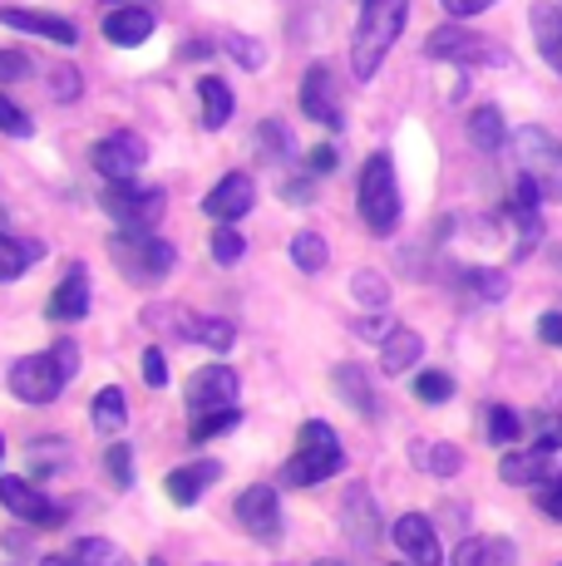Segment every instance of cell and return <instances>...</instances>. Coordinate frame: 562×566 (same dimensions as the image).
<instances>
[{
  "label": "cell",
  "mask_w": 562,
  "mask_h": 566,
  "mask_svg": "<svg viewBox=\"0 0 562 566\" xmlns=\"http://www.w3.org/2000/svg\"><path fill=\"white\" fill-rule=\"evenodd\" d=\"M351 296H355V306H365V311H391V281H385L381 271H355Z\"/></svg>",
  "instance_id": "f546056e"
},
{
  "label": "cell",
  "mask_w": 562,
  "mask_h": 566,
  "mask_svg": "<svg viewBox=\"0 0 562 566\" xmlns=\"http://www.w3.org/2000/svg\"><path fill=\"white\" fill-rule=\"evenodd\" d=\"M222 478V463H212V459H202V463H188V468H173V473L164 478V493L173 497V503H183V507H192L202 493H208L212 483Z\"/></svg>",
  "instance_id": "d6986e66"
},
{
  "label": "cell",
  "mask_w": 562,
  "mask_h": 566,
  "mask_svg": "<svg viewBox=\"0 0 562 566\" xmlns=\"http://www.w3.org/2000/svg\"><path fill=\"white\" fill-rule=\"evenodd\" d=\"M311 566H345V562H336V557H326V562H311Z\"/></svg>",
  "instance_id": "680465c9"
},
{
  "label": "cell",
  "mask_w": 562,
  "mask_h": 566,
  "mask_svg": "<svg viewBox=\"0 0 562 566\" xmlns=\"http://www.w3.org/2000/svg\"><path fill=\"white\" fill-rule=\"evenodd\" d=\"M291 261H296L306 276H316V271H326V261H331V247L321 242L316 232H296L291 237Z\"/></svg>",
  "instance_id": "d6a6232c"
},
{
  "label": "cell",
  "mask_w": 562,
  "mask_h": 566,
  "mask_svg": "<svg viewBox=\"0 0 562 566\" xmlns=\"http://www.w3.org/2000/svg\"><path fill=\"white\" fill-rule=\"evenodd\" d=\"M0 25L25 30V35H45V40H55V45H74V40H80L74 20L50 15V10H25V6H6L0 10Z\"/></svg>",
  "instance_id": "2e32d148"
},
{
  "label": "cell",
  "mask_w": 562,
  "mask_h": 566,
  "mask_svg": "<svg viewBox=\"0 0 562 566\" xmlns=\"http://www.w3.org/2000/svg\"><path fill=\"white\" fill-rule=\"evenodd\" d=\"M148 325H168V331H178L183 340L202 345V350L212 355H227L237 345V325L222 321V315H188V311H148L144 315Z\"/></svg>",
  "instance_id": "ba28073f"
},
{
  "label": "cell",
  "mask_w": 562,
  "mask_h": 566,
  "mask_svg": "<svg viewBox=\"0 0 562 566\" xmlns=\"http://www.w3.org/2000/svg\"><path fill=\"white\" fill-rule=\"evenodd\" d=\"M257 202V188L247 172H227V178L212 182V192L202 198V212L212 217V222H242L247 212H252Z\"/></svg>",
  "instance_id": "9a60e30c"
},
{
  "label": "cell",
  "mask_w": 562,
  "mask_h": 566,
  "mask_svg": "<svg viewBox=\"0 0 562 566\" xmlns=\"http://www.w3.org/2000/svg\"><path fill=\"white\" fill-rule=\"evenodd\" d=\"M222 50L237 60V70H252V74H257V70L267 64V45H257V40H252V35H242V30H227Z\"/></svg>",
  "instance_id": "74e56055"
},
{
  "label": "cell",
  "mask_w": 562,
  "mask_h": 566,
  "mask_svg": "<svg viewBox=\"0 0 562 566\" xmlns=\"http://www.w3.org/2000/svg\"><path fill=\"white\" fill-rule=\"evenodd\" d=\"M345 463V453H321V449H296L281 468V483L287 488H316L326 478H336Z\"/></svg>",
  "instance_id": "e0dca14e"
},
{
  "label": "cell",
  "mask_w": 562,
  "mask_h": 566,
  "mask_svg": "<svg viewBox=\"0 0 562 566\" xmlns=\"http://www.w3.org/2000/svg\"><path fill=\"white\" fill-rule=\"evenodd\" d=\"M508 547L499 537H464L459 552H454V566H503Z\"/></svg>",
  "instance_id": "f1b7e54d"
},
{
  "label": "cell",
  "mask_w": 562,
  "mask_h": 566,
  "mask_svg": "<svg viewBox=\"0 0 562 566\" xmlns=\"http://www.w3.org/2000/svg\"><path fill=\"white\" fill-rule=\"evenodd\" d=\"M409 20V0H361V20H355L351 40V74L361 84L375 80V70L385 64V54L395 50L399 30Z\"/></svg>",
  "instance_id": "6da1fadb"
},
{
  "label": "cell",
  "mask_w": 562,
  "mask_h": 566,
  "mask_svg": "<svg viewBox=\"0 0 562 566\" xmlns=\"http://www.w3.org/2000/svg\"><path fill=\"white\" fill-rule=\"evenodd\" d=\"M538 335H543V345H558V350H562V315L558 311L543 315V321H538Z\"/></svg>",
  "instance_id": "db71d44e"
},
{
  "label": "cell",
  "mask_w": 562,
  "mask_h": 566,
  "mask_svg": "<svg viewBox=\"0 0 562 566\" xmlns=\"http://www.w3.org/2000/svg\"><path fill=\"white\" fill-rule=\"evenodd\" d=\"M419 355H425V340H419L415 331H405V325H395V331L381 340V369L385 375H405V369H415Z\"/></svg>",
  "instance_id": "cb8c5ba5"
},
{
  "label": "cell",
  "mask_w": 562,
  "mask_h": 566,
  "mask_svg": "<svg viewBox=\"0 0 562 566\" xmlns=\"http://www.w3.org/2000/svg\"><path fill=\"white\" fill-rule=\"evenodd\" d=\"M361 222L375 237H391L399 222V188H395V163L385 154H371L361 168Z\"/></svg>",
  "instance_id": "3957f363"
},
{
  "label": "cell",
  "mask_w": 562,
  "mask_h": 566,
  "mask_svg": "<svg viewBox=\"0 0 562 566\" xmlns=\"http://www.w3.org/2000/svg\"><path fill=\"white\" fill-rule=\"evenodd\" d=\"M114 6H134V0H114Z\"/></svg>",
  "instance_id": "94428289"
},
{
  "label": "cell",
  "mask_w": 562,
  "mask_h": 566,
  "mask_svg": "<svg viewBox=\"0 0 562 566\" xmlns=\"http://www.w3.org/2000/svg\"><path fill=\"white\" fill-rule=\"evenodd\" d=\"M80 70H74V64H55V70H50V94H55V99H80Z\"/></svg>",
  "instance_id": "bcb514c9"
},
{
  "label": "cell",
  "mask_w": 562,
  "mask_h": 566,
  "mask_svg": "<svg viewBox=\"0 0 562 566\" xmlns=\"http://www.w3.org/2000/svg\"><path fill=\"white\" fill-rule=\"evenodd\" d=\"M331 168H336V148H331V144L311 148V172H316V178H326Z\"/></svg>",
  "instance_id": "f5cc1de1"
},
{
  "label": "cell",
  "mask_w": 562,
  "mask_h": 566,
  "mask_svg": "<svg viewBox=\"0 0 562 566\" xmlns=\"http://www.w3.org/2000/svg\"><path fill=\"white\" fill-rule=\"evenodd\" d=\"M242 252H247L242 232H237L232 222H222L218 232H212V261H218V266H232V261H242Z\"/></svg>",
  "instance_id": "60d3db41"
},
{
  "label": "cell",
  "mask_w": 562,
  "mask_h": 566,
  "mask_svg": "<svg viewBox=\"0 0 562 566\" xmlns=\"http://www.w3.org/2000/svg\"><path fill=\"white\" fill-rule=\"evenodd\" d=\"M483 423H489V429H483V433H489V443H499V449H503V443H513V439H523V429H528L523 413L508 409V405H493L489 413H483Z\"/></svg>",
  "instance_id": "e575fe53"
},
{
  "label": "cell",
  "mask_w": 562,
  "mask_h": 566,
  "mask_svg": "<svg viewBox=\"0 0 562 566\" xmlns=\"http://www.w3.org/2000/svg\"><path fill=\"white\" fill-rule=\"evenodd\" d=\"M0 459H6V439H0Z\"/></svg>",
  "instance_id": "6125c7cd"
},
{
  "label": "cell",
  "mask_w": 562,
  "mask_h": 566,
  "mask_svg": "<svg viewBox=\"0 0 562 566\" xmlns=\"http://www.w3.org/2000/svg\"><path fill=\"white\" fill-rule=\"evenodd\" d=\"M331 379H336V395L345 399V405H351L355 413H361V419H375V409H381V405H375V385H371V369H365V365H336V375H331Z\"/></svg>",
  "instance_id": "603a6c76"
},
{
  "label": "cell",
  "mask_w": 562,
  "mask_h": 566,
  "mask_svg": "<svg viewBox=\"0 0 562 566\" xmlns=\"http://www.w3.org/2000/svg\"><path fill=\"white\" fill-rule=\"evenodd\" d=\"M110 256L118 261V271H124L134 286H158V281H168V271L178 266V252H173L164 237L134 232V227H118L110 237Z\"/></svg>",
  "instance_id": "7a4b0ae2"
},
{
  "label": "cell",
  "mask_w": 562,
  "mask_h": 566,
  "mask_svg": "<svg viewBox=\"0 0 562 566\" xmlns=\"http://www.w3.org/2000/svg\"><path fill=\"white\" fill-rule=\"evenodd\" d=\"M148 566H168V562L164 557H148Z\"/></svg>",
  "instance_id": "91938a15"
},
{
  "label": "cell",
  "mask_w": 562,
  "mask_h": 566,
  "mask_svg": "<svg viewBox=\"0 0 562 566\" xmlns=\"http://www.w3.org/2000/svg\"><path fill=\"white\" fill-rule=\"evenodd\" d=\"M198 99H202V128H227V118H232V90H227V80L218 74H202L198 80Z\"/></svg>",
  "instance_id": "484cf974"
},
{
  "label": "cell",
  "mask_w": 562,
  "mask_h": 566,
  "mask_svg": "<svg viewBox=\"0 0 562 566\" xmlns=\"http://www.w3.org/2000/svg\"><path fill=\"white\" fill-rule=\"evenodd\" d=\"M100 202H104V212H110L118 227H134V232L158 227V222H164V212H168L164 188H144V182H134V178L110 182Z\"/></svg>",
  "instance_id": "5b68a950"
},
{
  "label": "cell",
  "mask_w": 562,
  "mask_h": 566,
  "mask_svg": "<svg viewBox=\"0 0 562 566\" xmlns=\"http://www.w3.org/2000/svg\"><path fill=\"white\" fill-rule=\"evenodd\" d=\"M415 399L419 405H449L454 399V379L445 369H419L415 375Z\"/></svg>",
  "instance_id": "f35d334b"
},
{
  "label": "cell",
  "mask_w": 562,
  "mask_h": 566,
  "mask_svg": "<svg viewBox=\"0 0 562 566\" xmlns=\"http://www.w3.org/2000/svg\"><path fill=\"white\" fill-rule=\"evenodd\" d=\"M148 35H154V15H148L144 6H124V10L104 15V40H110V45L134 50V45H148Z\"/></svg>",
  "instance_id": "7402d4cb"
},
{
  "label": "cell",
  "mask_w": 562,
  "mask_h": 566,
  "mask_svg": "<svg viewBox=\"0 0 562 566\" xmlns=\"http://www.w3.org/2000/svg\"><path fill=\"white\" fill-rule=\"evenodd\" d=\"M144 158H148V144L138 134H128V128H118V134H110V138H100V144H94V172H100L104 182L134 178V172L144 168Z\"/></svg>",
  "instance_id": "8fae6325"
},
{
  "label": "cell",
  "mask_w": 562,
  "mask_h": 566,
  "mask_svg": "<svg viewBox=\"0 0 562 566\" xmlns=\"http://www.w3.org/2000/svg\"><path fill=\"white\" fill-rule=\"evenodd\" d=\"M232 513H237V522H242L247 537H257V542H281V532H287V522H281V503H277V488H267V483L242 488V493H237V503H232Z\"/></svg>",
  "instance_id": "9c48e42d"
},
{
  "label": "cell",
  "mask_w": 562,
  "mask_h": 566,
  "mask_svg": "<svg viewBox=\"0 0 562 566\" xmlns=\"http://www.w3.org/2000/svg\"><path fill=\"white\" fill-rule=\"evenodd\" d=\"M439 6H445L454 20H473V15H483L493 0H439Z\"/></svg>",
  "instance_id": "f907efd6"
},
{
  "label": "cell",
  "mask_w": 562,
  "mask_h": 566,
  "mask_svg": "<svg viewBox=\"0 0 562 566\" xmlns=\"http://www.w3.org/2000/svg\"><path fill=\"white\" fill-rule=\"evenodd\" d=\"M104 473H110V483L118 493H128V488H134V449H128V443H110V449H104Z\"/></svg>",
  "instance_id": "ab89813d"
},
{
  "label": "cell",
  "mask_w": 562,
  "mask_h": 566,
  "mask_svg": "<svg viewBox=\"0 0 562 566\" xmlns=\"http://www.w3.org/2000/svg\"><path fill=\"white\" fill-rule=\"evenodd\" d=\"M513 154H518V172H528V178L543 188L548 202H562V144L548 128L528 124L513 134Z\"/></svg>",
  "instance_id": "277c9868"
},
{
  "label": "cell",
  "mask_w": 562,
  "mask_h": 566,
  "mask_svg": "<svg viewBox=\"0 0 562 566\" xmlns=\"http://www.w3.org/2000/svg\"><path fill=\"white\" fill-rule=\"evenodd\" d=\"M0 217H6V212H0Z\"/></svg>",
  "instance_id": "be15d7a7"
},
{
  "label": "cell",
  "mask_w": 562,
  "mask_h": 566,
  "mask_svg": "<svg viewBox=\"0 0 562 566\" xmlns=\"http://www.w3.org/2000/svg\"><path fill=\"white\" fill-rule=\"evenodd\" d=\"M237 423H242V409H212V413H198L192 419V429H188V439L192 443H208V439H222V433H232Z\"/></svg>",
  "instance_id": "836d02e7"
},
{
  "label": "cell",
  "mask_w": 562,
  "mask_h": 566,
  "mask_svg": "<svg viewBox=\"0 0 562 566\" xmlns=\"http://www.w3.org/2000/svg\"><path fill=\"white\" fill-rule=\"evenodd\" d=\"M90 423L100 433H118V429H128V399H124V389H100V395L90 399Z\"/></svg>",
  "instance_id": "4316f807"
},
{
  "label": "cell",
  "mask_w": 562,
  "mask_h": 566,
  "mask_svg": "<svg viewBox=\"0 0 562 566\" xmlns=\"http://www.w3.org/2000/svg\"><path fill=\"white\" fill-rule=\"evenodd\" d=\"M553 473H558V459L548 449L503 453V463H499V478L513 488H543V483H553Z\"/></svg>",
  "instance_id": "ac0fdd59"
},
{
  "label": "cell",
  "mask_w": 562,
  "mask_h": 566,
  "mask_svg": "<svg viewBox=\"0 0 562 566\" xmlns=\"http://www.w3.org/2000/svg\"><path fill=\"white\" fill-rule=\"evenodd\" d=\"M409 453H415L419 468H425V473H435V478H454L464 468V453L454 449V443H415Z\"/></svg>",
  "instance_id": "4dcf8cb0"
},
{
  "label": "cell",
  "mask_w": 562,
  "mask_h": 566,
  "mask_svg": "<svg viewBox=\"0 0 562 566\" xmlns=\"http://www.w3.org/2000/svg\"><path fill=\"white\" fill-rule=\"evenodd\" d=\"M341 522L355 537V547H375V503H371V493H365V483H355L351 493H345Z\"/></svg>",
  "instance_id": "d4e9b609"
},
{
  "label": "cell",
  "mask_w": 562,
  "mask_h": 566,
  "mask_svg": "<svg viewBox=\"0 0 562 566\" xmlns=\"http://www.w3.org/2000/svg\"><path fill=\"white\" fill-rule=\"evenodd\" d=\"M40 64L30 60V54H20V50H0V84H15V80H30Z\"/></svg>",
  "instance_id": "f6af8a7d"
},
{
  "label": "cell",
  "mask_w": 562,
  "mask_h": 566,
  "mask_svg": "<svg viewBox=\"0 0 562 566\" xmlns=\"http://www.w3.org/2000/svg\"><path fill=\"white\" fill-rule=\"evenodd\" d=\"M301 449L341 453V439H336V429H331V423H321V419H306V423H301Z\"/></svg>",
  "instance_id": "ee69618b"
},
{
  "label": "cell",
  "mask_w": 562,
  "mask_h": 566,
  "mask_svg": "<svg viewBox=\"0 0 562 566\" xmlns=\"http://www.w3.org/2000/svg\"><path fill=\"white\" fill-rule=\"evenodd\" d=\"M50 350H55L60 355V365H64V375H80V345H70V340H55V345H50Z\"/></svg>",
  "instance_id": "816d5d0a"
},
{
  "label": "cell",
  "mask_w": 562,
  "mask_h": 566,
  "mask_svg": "<svg viewBox=\"0 0 562 566\" xmlns=\"http://www.w3.org/2000/svg\"><path fill=\"white\" fill-rule=\"evenodd\" d=\"M237 405V375L227 365H202L188 379V413H212V409H232Z\"/></svg>",
  "instance_id": "7c38bea8"
},
{
  "label": "cell",
  "mask_w": 562,
  "mask_h": 566,
  "mask_svg": "<svg viewBox=\"0 0 562 566\" xmlns=\"http://www.w3.org/2000/svg\"><path fill=\"white\" fill-rule=\"evenodd\" d=\"M469 138H473V148H479V154H499L503 138H508L499 108H493V104L473 108V114H469Z\"/></svg>",
  "instance_id": "83f0119b"
},
{
  "label": "cell",
  "mask_w": 562,
  "mask_h": 566,
  "mask_svg": "<svg viewBox=\"0 0 562 566\" xmlns=\"http://www.w3.org/2000/svg\"><path fill=\"white\" fill-rule=\"evenodd\" d=\"M538 507H543L553 522H562V483H543V488H538Z\"/></svg>",
  "instance_id": "681fc988"
},
{
  "label": "cell",
  "mask_w": 562,
  "mask_h": 566,
  "mask_svg": "<svg viewBox=\"0 0 562 566\" xmlns=\"http://www.w3.org/2000/svg\"><path fill=\"white\" fill-rule=\"evenodd\" d=\"M40 566H74V562H70V557H45Z\"/></svg>",
  "instance_id": "6f0895ef"
},
{
  "label": "cell",
  "mask_w": 562,
  "mask_h": 566,
  "mask_svg": "<svg viewBox=\"0 0 562 566\" xmlns=\"http://www.w3.org/2000/svg\"><path fill=\"white\" fill-rule=\"evenodd\" d=\"M40 247H25V242H15L10 232H0V281H20L25 276V266H30V256H35Z\"/></svg>",
  "instance_id": "8d00e7d4"
},
{
  "label": "cell",
  "mask_w": 562,
  "mask_h": 566,
  "mask_svg": "<svg viewBox=\"0 0 562 566\" xmlns=\"http://www.w3.org/2000/svg\"><path fill=\"white\" fill-rule=\"evenodd\" d=\"M425 54H429V60L459 64V70H473V64H508V50L489 45L483 35H473V30H459V25H439L435 35L425 40Z\"/></svg>",
  "instance_id": "52a82bcc"
},
{
  "label": "cell",
  "mask_w": 562,
  "mask_h": 566,
  "mask_svg": "<svg viewBox=\"0 0 562 566\" xmlns=\"http://www.w3.org/2000/svg\"><path fill=\"white\" fill-rule=\"evenodd\" d=\"M64 385H70V375H64L55 350L25 355V360L10 365V395H15L20 405H55L64 395Z\"/></svg>",
  "instance_id": "8992f818"
},
{
  "label": "cell",
  "mask_w": 562,
  "mask_h": 566,
  "mask_svg": "<svg viewBox=\"0 0 562 566\" xmlns=\"http://www.w3.org/2000/svg\"><path fill=\"white\" fill-rule=\"evenodd\" d=\"M301 108H306V118H316L321 128H345V114L336 104V74H331V64H311L306 80H301Z\"/></svg>",
  "instance_id": "5bb4252c"
},
{
  "label": "cell",
  "mask_w": 562,
  "mask_h": 566,
  "mask_svg": "<svg viewBox=\"0 0 562 566\" xmlns=\"http://www.w3.org/2000/svg\"><path fill=\"white\" fill-rule=\"evenodd\" d=\"M464 281H469V291L479 301H503L508 296V276H499V271H489V266H473Z\"/></svg>",
  "instance_id": "b9f144b4"
},
{
  "label": "cell",
  "mask_w": 562,
  "mask_h": 566,
  "mask_svg": "<svg viewBox=\"0 0 562 566\" xmlns=\"http://www.w3.org/2000/svg\"><path fill=\"white\" fill-rule=\"evenodd\" d=\"M0 503H6L20 522H30V527H64V517H70V507L50 503V497L40 493L35 483H25V478H0Z\"/></svg>",
  "instance_id": "30bf717a"
},
{
  "label": "cell",
  "mask_w": 562,
  "mask_h": 566,
  "mask_svg": "<svg viewBox=\"0 0 562 566\" xmlns=\"http://www.w3.org/2000/svg\"><path fill=\"white\" fill-rule=\"evenodd\" d=\"M144 379H148V389H164L168 385V360H164V350H158V345H148V350H144Z\"/></svg>",
  "instance_id": "7dc6e473"
},
{
  "label": "cell",
  "mask_w": 562,
  "mask_h": 566,
  "mask_svg": "<svg viewBox=\"0 0 562 566\" xmlns=\"http://www.w3.org/2000/svg\"><path fill=\"white\" fill-rule=\"evenodd\" d=\"M281 198H287V202H311V198H316V192H311V178H291L287 188H281Z\"/></svg>",
  "instance_id": "9f6ffc18"
},
{
  "label": "cell",
  "mask_w": 562,
  "mask_h": 566,
  "mask_svg": "<svg viewBox=\"0 0 562 566\" xmlns=\"http://www.w3.org/2000/svg\"><path fill=\"white\" fill-rule=\"evenodd\" d=\"M528 20H533L538 54H543L548 70L562 80V6H548V0H538V6L528 10Z\"/></svg>",
  "instance_id": "ffe728a7"
},
{
  "label": "cell",
  "mask_w": 562,
  "mask_h": 566,
  "mask_svg": "<svg viewBox=\"0 0 562 566\" xmlns=\"http://www.w3.org/2000/svg\"><path fill=\"white\" fill-rule=\"evenodd\" d=\"M70 562H74V566H134V562L124 557V552L114 547V542H104V537H84V542H74Z\"/></svg>",
  "instance_id": "1f68e13d"
},
{
  "label": "cell",
  "mask_w": 562,
  "mask_h": 566,
  "mask_svg": "<svg viewBox=\"0 0 562 566\" xmlns=\"http://www.w3.org/2000/svg\"><path fill=\"white\" fill-rule=\"evenodd\" d=\"M257 154H262L267 163H287L291 158L287 124H277V118H262V124H257Z\"/></svg>",
  "instance_id": "d590c367"
},
{
  "label": "cell",
  "mask_w": 562,
  "mask_h": 566,
  "mask_svg": "<svg viewBox=\"0 0 562 566\" xmlns=\"http://www.w3.org/2000/svg\"><path fill=\"white\" fill-rule=\"evenodd\" d=\"M391 537H395L399 557H405L409 566H445V547H439V532H435V522L429 517L405 513L395 522Z\"/></svg>",
  "instance_id": "4fadbf2b"
},
{
  "label": "cell",
  "mask_w": 562,
  "mask_h": 566,
  "mask_svg": "<svg viewBox=\"0 0 562 566\" xmlns=\"http://www.w3.org/2000/svg\"><path fill=\"white\" fill-rule=\"evenodd\" d=\"M355 331H361V335H371V340H385V335H391L395 325H391V315H385V311H371V315H365V321H355Z\"/></svg>",
  "instance_id": "c3c4849f"
},
{
  "label": "cell",
  "mask_w": 562,
  "mask_h": 566,
  "mask_svg": "<svg viewBox=\"0 0 562 566\" xmlns=\"http://www.w3.org/2000/svg\"><path fill=\"white\" fill-rule=\"evenodd\" d=\"M45 315H50V321H84V315H90V276H84L80 261H74L70 276L60 281L55 296H50Z\"/></svg>",
  "instance_id": "44dd1931"
},
{
  "label": "cell",
  "mask_w": 562,
  "mask_h": 566,
  "mask_svg": "<svg viewBox=\"0 0 562 566\" xmlns=\"http://www.w3.org/2000/svg\"><path fill=\"white\" fill-rule=\"evenodd\" d=\"M0 134H10V138H30V134H35V118H30L20 104H10L6 94H0Z\"/></svg>",
  "instance_id": "7bdbcfd3"
},
{
  "label": "cell",
  "mask_w": 562,
  "mask_h": 566,
  "mask_svg": "<svg viewBox=\"0 0 562 566\" xmlns=\"http://www.w3.org/2000/svg\"><path fill=\"white\" fill-rule=\"evenodd\" d=\"M0 542H6V552H10V557H30V547H35V542H30V537H25V532H20V527H10V532H6V537H0Z\"/></svg>",
  "instance_id": "11a10c76"
}]
</instances>
